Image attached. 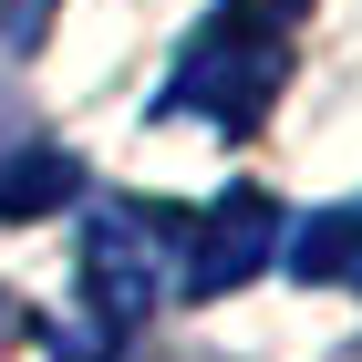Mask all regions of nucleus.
Listing matches in <instances>:
<instances>
[{"label": "nucleus", "instance_id": "nucleus-1", "mask_svg": "<svg viewBox=\"0 0 362 362\" xmlns=\"http://www.w3.org/2000/svg\"><path fill=\"white\" fill-rule=\"evenodd\" d=\"M300 11L310 0H228L218 21L187 42V62L166 83V114H207L218 135H249L279 104V83H290V21Z\"/></svg>", "mask_w": 362, "mask_h": 362}, {"label": "nucleus", "instance_id": "nucleus-2", "mask_svg": "<svg viewBox=\"0 0 362 362\" xmlns=\"http://www.w3.org/2000/svg\"><path fill=\"white\" fill-rule=\"evenodd\" d=\"M176 279H187V218H176V207L104 197L83 218V290H93V310H104V332H135L145 310H166Z\"/></svg>", "mask_w": 362, "mask_h": 362}, {"label": "nucleus", "instance_id": "nucleus-3", "mask_svg": "<svg viewBox=\"0 0 362 362\" xmlns=\"http://www.w3.org/2000/svg\"><path fill=\"white\" fill-rule=\"evenodd\" d=\"M279 249V207L259 187H228L207 218L187 228V279H176V300H218V290H238V279H259Z\"/></svg>", "mask_w": 362, "mask_h": 362}, {"label": "nucleus", "instance_id": "nucleus-4", "mask_svg": "<svg viewBox=\"0 0 362 362\" xmlns=\"http://www.w3.org/2000/svg\"><path fill=\"white\" fill-rule=\"evenodd\" d=\"M290 269H300V279H362V197L321 207V218L290 238Z\"/></svg>", "mask_w": 362, "mask_h": 362}, {"label": "nucleus", "instance_id": "nucleus-5", "mask_svg": "<svg viewBox=\"0 0 362 362\" xmlns=\"http://www.w3.org/2000/svg\"><path fill=\"white\" fill-rule=\"evenodd\" d=\"M62 187H73V156H62V145H31L21 166L0 176V218H31V207H52Z\"/></svg>", "mask_w": 362, "mask_h": 362}]
</instances>
